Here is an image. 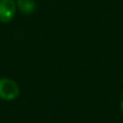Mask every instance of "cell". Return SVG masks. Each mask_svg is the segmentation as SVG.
<instances>
[{
  "mask_svg": "<svg viewBox=\"0 0 123 123\" xmlns=\"http://www.w3.org/2000/svg\"><path fill=\"white\" fill-rule=\"evenodd\" d=\"M19 94L17 84L9 78L0 79V99L11 101L15 99Z\"/></svg>",
  "mask_w": 123,
  "mask_h": 123,
  "instance_id": "cell-1",
  "label": "cell"
},
{
  "mask_svg": "<svg viewBox=\"0 0 123 123\" xmlns=\"http://www.w3.org/2000/svg\"><path fill=\"white\" fill-rule=\"evenodd\" d=\"M16 5L13 0H0V21L10 22L15 15Z\"/></svg>",
  "mask_w": 123,
  "mask_h": 123,
  "instance_id": "cell-2",
  "label": "cell"
},
{
  "mask_svg": "<svg viewBox=\"0 0 123 123\" xmlns=\"http://www.w3.org/2000/svg\"><path fill=\"white\" fill-rule=\"evenodd\" d=\"M20 11L24 13H31L35 10V3L32 0H18L17 2Z\"/></svg>",
  "mask_w": 123,
  "mask_h": 123,
  "instance_id": "cell-3",
  "label": "cell"
},
{
  "mask_svg": "<svg viewBox=\"0 0 123 123\" xmlns=\"http://www.w3.org/2000/svg\"><path fill=\"white\" fill-rule=\"evenodd\" d=\"M120 109H121V112L123 113V100H122V102L120 104Z\"/></svg>",
  "mask_w": 123,
  "mask_h": 123,
  "instance_id": "cell-4",
  "label": "cell"
},
{
  "mask_svg": "<svg viewBox=\"0 0 123 123\" xmlns=\"http://www.w3.org/2000/svg\"><path fill=\"white\" fill-rule=\"evenodd\" d=\"M122 84H123V79H122Z\"/></svg>",
  "mask_w": 123,
  "mask_h": 123,
  "instance_id": "cell-5",
  "label": "cell"
}]
</instances>
